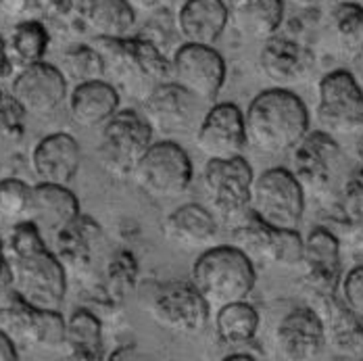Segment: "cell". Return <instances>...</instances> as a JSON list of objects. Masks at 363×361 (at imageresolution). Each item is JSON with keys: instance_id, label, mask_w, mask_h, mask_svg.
<instances>
[{"instance_id": "277c9868", "label": "cell", "mask_w": 363, "mask_h": 361, "mask_svg": "<svg viewBox=\"0 0 363 361\" xmlns=\"http://www.w3.org/2000/svg\"><path fill=\"white\" fill-rule=\"evenodd\" d=\"M190 280L218 311L223 305L249 299L257 284L255 261L234 245H213L194 259Z\"/></svg>"}, {"instance_id": "4fadbf2b", "label": "cell", "mask_w": 363, "mask_h": 361, "mask_svg": "<svg viewBox=\"0 0 363 361\" xmlns=\"http://www.w3.org/2000/svg\"><path fill=\"white\" fill-rule=\"evenodd\" d=\"M318 117L330 132L351 134L363 128V88L351 70H332L318 84Z\"/></svg>"}, {"instance_id": "603a6c76", "label": "cell", "mask_w": 363, "mask_h": 361, "mask_svg": "<svg viewBox=\"0 0 363 361\" xmlns=\"http://www.w3.org/2000/svg\"><path fill=\"white\" fill-rule=\"evenodd\" d=\"M82 148L72 134L57 132L44 136L32 150V170L40 182L67 186L77 176Z\"/></svg>"}, {"instance_id": "60d3db41", "label": "cell", "mask_w": 363, "mask_h": 361, "mask_svg": "<svg viewBox=\"0 0 363 361\" xmlns=\"http://www.w3.org/2000/svg\"><path fill=\"white\" fill-rule=\"evenodd\" d=\"M11 290H13V276H11V267H9L4 245L0 240V294L2 292H11Z\"/></svg>"}, {"instance_id": "7c38bea8", "label": "cell", "mask_w": 363, "mask_h": 361, "mask_svg": "<svg viewBox=\"0 0 363 361\" xmlns=\"http://www.w3.org/2000/svg\"><path fill=\"white\" fill-rule=\"evenodd\" d=\"M228 67L223 57L209 44L184 42L172 57V82L194 94L205 105H213L225 84Z\"/></svg>"}, {"instance_id": "d590c367", "label": "cell", "mask_w": 363, "mask_h": 361, "mask_svg": "<svg viewBox=\"0 0 363 361\" xmlns=\"http://www.w3.org/2000/svg\"><path fill=\"white\" fill-rule=\"evenodd\" d=\"M340 211L349 226L363 221V167L353 170L342 184Z\"/></svg>"}, {"instance_id": "f35d334b", "label": "cell", "mask_w": 363, "mask_h": 361, "mask_svg": "<svg viewBox=\"0 0 363 361\" xmlns=\"http://www.w3.org/2000/svg\"><path fill=\"white\" fill-rule=\"evenodd\" d=\"M23 109L17 105V101L13 99H6L2 92H0V134H11L15 132L19 126H21V117H23Z\"/></svg>"}, {"instance_id": "f546056e", "label": "cell", "mask_w": 363, "mask_h": 361, "mask_svg": "<svg viewBox=\"0 0 363 361\" xmlns=\"http://www.w3.org/2000/svg\"><path fill=\"white\" fill-rule=\"evenodd\" d=\"M48 46H50V34L40 19L15 23L9 42H6L9 57H11L13 65L17 63V65H21V70L28 65L40 63L48 50Z\"/></svg>"}, {"instance_id": "8992f818", "label": "cell", "mask_w": 363, "mask_h": 361, "mask_svg": "<svg viewBox=\"0 0 363 361\" xmlns=\"http://www.w3.org/2000/svg\"><path fill=\"white\" fill-rule=\"evenodd\" d=\"M155 143V130L145 115L123 109L117 111L103 126L99 159L111 176L125 180L132 178L136 165Z\"/></svg>"}, {"instance_id": "4dcf8cb0", "label": "cell", "mask_w": 363, "mask_h": 361, "mask_svg": "<svg viewBox=\"0 0 363 361\" xmlns=\"http://www.w3.org/2000/svg\"><path fill=\"white\" fill-rule=\"evenodd\" d=\"M65 347H69L75 360H101L103 357V326L88 309H77L67 320Z\"/></svg>"}, {"instance_id": "bcb514c9", "label": "cell", "mask_w": 363, "mask_h": 361, "mask_svg": "<svg viewBox=\"0 0 363 361\" xmlns=\"http://www.w3.org/2000/svg\"><path fill=\"white\" fill-rule=\"evenodd\" d=\"M255 361V360H261L259 355H253V353H232V355H225L223 361Z\"/></svg>"}, {"instance_id": "44dd1931", "label": "cell", "mask_w": 363, "mask_h": 361, "mask_svg": "<svg viewBox=\"0 0 363 361\" xmlns=\"http://www.w3.org/2000/svg\"><path fill=\"white\" fill-rule=\"evenodd\" d=\"M163 236L167 243L186 251H205L213 247L219 232V219L216 213L199 203H186L176 207L165 217Z\"/></svg>"}, {"instance_id": "ffe728a7", "label": "cell", "mask_w": 363, "mask_h": 361, "mask_svg": "<svg viewBox=\"0 0 363 361\" xmlns=\"http://www.w3.org/2000/svg\"><path fill=\"white\" fill-rule=\"evenodd\" d=\"M315 52L292 36L267 38L259 52V67L278 88H291L307 82L315 72Z\"/></svg>"}, {"instance_id": "8d00e7d4", "label": "cell", "mask_w": 363, "mask_h": 361, "mask_svg": "<svg viewBox=\"0 0 363 361\" xmlns=\"http://www.w3.org/2000/svg\"><path fill=\"white\" fill-rule=\"evenodd\" d=\"M338 294L347 307L363 316V263H355L349 272L342 274Z\"/></svg>"}, {"instance_id": "83f0119b", "label": "cell", "mask_w": 363, "mask_h": 361, "mask_svg": "<svg viewBox=\"0 0 363 361\" xmlns=\"http://www.w3.org/2000/svg\"><path fill=\"white\" fill-rule=\"evenodd\" d=\"M259 311L247 301L223 305L216 311V334L228 347H245L259 332Z\"/></svg>"}, {"instance_id": "e0dca14e", "label": "cell", "mask_w": 363, "mask_h": 361, "mask_svg": "<svg viewBox=\"0 0 363 361\" xmlns=\"http://www.w3.org/2000/svg\"><path fill=\"white\" fill-rule=\"evenodd\" d=\"M326 347L324 320L313 305H301L291 309L276 326L274 349L280 360H315Z\"/></svg>"}, {"instance_id": "2e32d148", "label": "cell", "mask_w": 363, "mask_h": 361, "mask_svg": "<svg viewBox=\"0 0 363 361\" xmlns=\"http://www.w3.org/2000/svg\"><path fill=\"white\" fill-rule=\"evenodd\" d=\"M303 282L311 296L336 294L342 280V251L340 240L324 226L313 228L305 238L303 253Z\"/></svg>"}, {"instance_id": "52a82bcc", "label": "cell", "mask_w": 363, "mask_h": 361, "mask_svg": "<svg viewBox=\"0 0 363 361\" xmlns=\"http://www.w3.org/2000/svg\"><path fill=\"white\" fill-rule=\"evenodd\" d=\"M305 188L289 167H269L253 182L251 213L274 228L298 230L305 216Z\"/></svg>"}, {"instance_id": "836d02e7", "label": "cell", "mask_w": 363, "mask_h": 361, "mask_svg": "<svg viewBox=\"0 0 363 361\" xmlns=\"http://www.w3.org/2000/svg\"><path fill=\"white\" fill-rule=\"evenodd\" d=\"M32 192L34 186L17 178H4L0 180V216L6 219L23 221L30 219L32 209Z\"/></svg>"}, {"instance_id": "7bdbcfd3", "label": "cell", "mask_w": 363, "mask_h": 361, "mask_svg": "<svg viewBox=\"0 0 363 361\" xmlns=\"http://www.w3.org/2000/svg\"><path fill=\"white\" fill-rule=\"evenodd\" d=\"M11 72H13V61H11V57H9L6 42L0 36V79H4Z\"/></svg>"}, {"instance_id": "ab89813d", "label": "cell", "mask_w": 363, "mask_h": 361, "mask_svg": "<svg viewBox=\"0 0 363 361\" xmlns=\"http://www.w3.org/2000/svg\"><path fill=\"white\" fill-rule=\"evenodd\" d=\"M347 247L355 263H363V221L351 223L347 234Z\"/></svg>"}, {"instance_id": "3957f363", "label": "cell", "mask_w": 363, "mask_h": 361, "mask_svg": "<svg viewBox=\"0 0 363 361\" xmlns=\"http://www.w3.org/2000/svg\"><path fill=\"white\" fill-rule=\"evenodd\" d=\"M103 57L109 75L130 96L145 99L163 82L172 79V59L145 38H96L92 42Z\"/></svg>"}, {"instance_id": "7402d4cb", "label": "cell", "mask_w": 363, "mask_h": 361, "mask_svg": "<svg viewBox=\"0 0 363 361\" xmlns=\"http://www.w3.org/2000/svg\"><path fill=\"white\" fill-rule=\"evenodd\" d=\"M313 301L318 303L313 307L324 320L326 345L342 357H363V316L347 307L338 292L328 296H313Z\"/></svg>"}, {"instance_id": "1f68e13d", "label": "cell", "mask_w": 363, "mask_h": 361, "mask_svg": "<svg viewBox=\"0 0 363 361\" xmlns=\"http://www.w3.org/2000/svg\"><path fill=\"white\" fill-rule=\"evenodd\" d=\"M330 26L336 46L347 59H353L363 48V4L342 0L330 13Z\"/></svg>"}, {"instance_id": "ee69618b", "label": "cell", "mask_w": 363, "mask_h": 361, "mask_svg": "<svg viewBox=\"0 0 363 361\" xmlns=\"http://www.w3.org/2000/svg\"><path fill=\"white\" fill-rule=\"evenodd\" d=\"M136 11H159L167 0H128Z\"/></svg>"}, {"instance_id": "484cf974", "label": "cell", "mask_w": 363, "mask_h": 361, "mask_svg": "<svg viewBox=\"0 0 363 361\" xmlns=\"http://www.w3.org/2000/svg\"><path fill=\"white\" fill-rule=\"evenodd\" d=\"M230 26L245 38L276 36L284 23V0H225Z\"/></svg>"}, {"instance_id": "8fae6325", "label": "cell", "mask_w": 363, "mask_h": 361, "mask_svg": "<svg viewBox=\"0 0 363 361\" xmlns=\"http://www.w3.org/2000/svg\"><path fill=\"white\" fill-rule=\"evenodd\" d=\"M342 170V148L330 132L315 130L294 146L292 174L305 192L313 196L330 194Z\"/></svg>"}, {"instance_id": "c3c4849f", "label": "cell", "mask_w": 363, "mask_h": 361, "mask_svg": "<svg viewBox=\"0 0 363 361\" xmlns=\"http://www.w3.org/2000/svg\"><path fill=\"white\" fill-rule=\"evenodd\" d=\"M351 2H359V4H363V0H351Z\"/></svg>"}, {"instance_id": "d6986e66", "label": "cell", "mask_w": 363, "mask_h": 361, "mask_svg": "<svg viewBox=\"0 0 363 361\" xmlns=\"http://www.w3.org/2000/svg\"><path fill=\"white\" fill-rule=\"evenodd\" d=\"M13 99L28 115L46 117L67 99V77L50 63H34L23 67L13 79Z\"/></svg>"}, {"instance_id": "b9f144b4", "label": "cell", "mask_w": 363, "mask_h": 361, "mask_svg": "<svg viewBox=\"0 0 363 361\" xmlns=\"http://www.w3.org/2000/svg\"><path fill=\"white\" fill-rule=\"evenodd\" d=\"M19 360V353H17V345L15 340L4 332L0 330V361H17Z\"/></svg>"}, {"instance_id": "ac0fdd59", "label": "cell", "mask_w": 363, "mask_h": 361, "mask_svg": "<svg viewBox=\"0 0 363 361\" xmlns=\"http://www.w3.org/2000/svg\"><path fill=\"white\" fill-rule=\"evenodd\" d=\"M194 145L207 159H230L247 146L245 113L234 103L209 105L194 132Z\"/></svg>"}, {"instance_id": "d4e9b609", "label": "cell", "mask_w": 363, "mask_h": 361, "mask_svg": "<svg viewBox=\"0 0 363 361\" xmlns=\"http://www.w3.org/2000/svg\"><path fill=\"white\" fill-rule=\"evenodd\" d=\"M119 92L107 79L75 84L69 94V115L79 128H103L119 111Z\"/></svg>"}, {"instance_id": "d6a6232c", "label": "cell", "mask_w": 363, "mask_h": 361, "mask_svg": "<svg viewBox=\"0 0 363 361\" xmlns=\"http://www.w3.org/2000/svg\"><path fill=\"white\" fill-rule=\"evenodd\" d=\"M67 82L84 84L90 79H101L105 75V63L94 44H73L61 55V67Z\"/></svg>"}, {"instance_id": "cb8c5ba5", "label": "cell", "mask_w": 363, "mask_h": 361, "mask_svg": "<svg viewBox=\"0 0 363 361\" xmlns=\"http://www.w3.org/2000/svg\"><path fill=\"white\" fill-rule=\"evenodd\" d=\"M176 23L184 42L213 46L230 26L228 4L225 0H186Z\"/></svg>"}, {"instance_id": "6da1fadb", "label": "cell", "mask_w": 363, "mask_h": 361, "mask_svg": "<svg viewBox=\"0 0 363 361\" xmlns=\"http://www.w3.org/2000/svg\"><path fill=\"white\" fill-rule=\"evenodd\" d=\"M4 251L13 290L34 307L59 309L67 292L65 267L46 249L42 232L32 219L15 223Z\"/></svg>"}, {"instance_id": "e575fe53", "label": "cell", "mask_w": 363, "mask_h": 361, "mask_svg": "<svg viewBox=\"0 0 363 361\" xmlns=\"http://www.w3.org/2000/svg\"><path fill=\"white\" fill-rule=\"evenodd\" d=\"M42 17L65 28H86L90 0H38Z\"/></svg>"}, {"instance_id": "30bf717a", "label": "cell", "mask_w": 363, "mask_h": 361, "mask_svg": "<svg viewBox=\"0 0 363 361\" xmlns=\"http://www.w3.org/2000/svg\"><path fill=\"white\" fill-rule=\"evenodd\" d=\"M232 240L234 247L245 251L253 261L286 267V270L301 267L303 263L305 238L298 234V230L274 228L261 221L259 217H255L253 213L234 223Z\"/></svg>"}, {"instance_id": "ba28073f", "label": "cell", "mask_w": 363, "mask_h": 361, "mask_svg": "<svg viewBox=\"0 0 363 361\" xmlns=\"http://www.w3.org/2000/svg\"><path fill=\"white\" fill-rule=\"evenodd\" d=\"M132 178L150 199H178L190 188L194 167L184 146L174 140H157L136 165Z\"/></svg>"}, {"instance_id": "5bb4252c", "label": "cell", "mask_w": 363, "mask_h": 361, "mask_svg": "<svg viewBox=\"0 0 363 361\" xmlns=\"http://www.w3.org/2000/svg\"><path fill=\"white\" fill-rule=\"evenodd\" d=\"M140 103L146 121L155 132L165 136H182L190 134L192 130L196 132L201 119L207 113H201V107H205L203 101H199L172 79L152 88Z\"/></svg>"}, {"instance_id": "f1b7e54d", "label": "cell", "mask_w": 363, "mask_h": 361, "mask_svg": "<svg viewBox=\"0 0 363 361\" xmlns=\"http://www.w3.org/2000/svg\"><path fill=\"white\" fill-rule=\"evenodd\" d=\"M136 26V9L128 0H90L86 28L96 38H125Z\"/></svg>"}, {"instance_id": "4316f807", "label": "cell", "mask_w": 363, "mask_h": 361, "mask_svg": "<svg viewBox=\"0 0 363 361\" xmlns=\"http://www.w3.org/2000/svg\"><path fill=\"white\" fill-rule=\"evenodd\" d=\"M79 217V203L72 190L61 184L40 182L32 192L30 219L38 228L61 232Z\"/></svg>"}, {"instance_id": "9c48e42d", "label": "cell", "mask_w": 363, "mask_h": 361, "mask_svg": "<svg viewBox=\"0 0 363 361\" xmlns=\"http://www.w3.org/2000/svg\"><path fill=\"white\" fill-rule=\"evenodd\" d=\"M146 309L155 324L174 334H196L207 326L211 316L209 303L192 280H167L157 284Z\"/></svg>"}, {"instance_id": "7dc6e473", "label": "cell", "mask_w": 363, "mask_h": 361, "mask_svg": "<svg viewBox=\"0 0 363 361\" xmlns=\"http://www.w3.org/2000/svg\"><path fill=\"white\" fill-rule=\"evenodd\" d=\"M296 6H301V9H315V6H320L324 0H292Z\"/></svg>"}, {"instance_id": "74e56055", "label": "cell", "mask_w": 363, "mask_h": 361, "mask_svg": "<svg viewBox=\"0 0 363 361\" xmlns=\"http://www.w3.org/2000/svg\"><path fill=\"white\" fill-rule=\"evenodd\" d=\"M0 13L13 23L42 17L38 0H0Z\"/></svg>"}, {"instance_id": "9a60e30c", "label": "cell", "mask_w": 363, "mask_h": 361, "mask_svg": "<svg viewBox=\"0 0 363 361\" xmlns=\"http://www.w3.org/2000/svg\"><path fill=\"white\" fill-rule=\"evenodd\" d=\"M0 330L13 340H23L44 349H61L65 345L67 322L59 309L34 307L13 290L11 303L0 307Z\"/></svg>"}, {"instance_id": "f6af8a7d", "label": "cell", "mask_w": 363, "mask_h": 361, "mask_svg": "<svg viewBox=\"0 0 363 361\" xmlns=\"http://www.w3.org/2000/svg\"><path fill=\"white\" fill-rule=\"evenodd\" d=\"M351 73L357 79V84L363 88V48L351 59Z\"/></svg>"}, {"instance_id": "7a4b0ae2", "label": "cell", "mask_w": 363, "mask_h": 361, "mask_svg": "<svg viewBox=\"0 0 363 361\" xmlns=\"http://www.w3.org/2000/svg\"><path fill=\"white\" fill-rule=\"evenodd\" d=\"M311 128L305 101L291 88H267L259 92L245 111L247 146L265 157L292 152Z\"/></svg>"}, {"instance_id": "5b68a950", "label": "cell", "mask_w": 363, "mask_h": 361, "mask_svg": "<svg viewBox=\"0 0 363 361\" xmlns=\"http://www.w3.org/2000/svg\"><path fill=\"white\" fill-rule=\"evenodd\" d=\"M255 174L251 163L242 157L207 159L203 170V188L209 209L218 219L238 223L251 213V192Z\"/></svg>"}]
</instances>
